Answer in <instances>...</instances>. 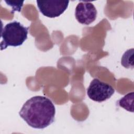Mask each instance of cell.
I'll return each mask as SVG.
<instances>
[{
	"label": "cell",
	"mask_w": 134,
	"mask_h": 134,
	"mask_svg": "<svg viewBox=\"0 0 134 134\" xmlns=\"http://www.w3.org/2000/svg\"><path fill=\"white\" fill-rule=\"evenodd\" d=\"M55 109L47 97L35 96L28 99L19 112V116L31 127L43 129L54 121Z\"/></svg>",
	"instance_id": "cell-1"
},
{
	"label": "cell",
	"mask_w": 134,
	"mask_h": 134,
	"mask_svg": "<svg viewBox=\"0 0 134 134\" xmlns=\"http://www.w3.org/2000/svg\"><path fill=\"white\" fill-rule=\"evenodd\" d=\"M29 27L24 26L19 22L14 21L5 25L2 29L1 49L3 50L8 46H21L27 39Z\"/></svg>",
	"instance_id": "cell-2"
},
{
	"label": "cell",
	"mask_w": 134,
	"mask_h": 134,
	"mask_svg": "<svg viewBox=\"0 0 134 134\" xmlns=\"http://www.w3.org/2000/svg\"><path fill=\"white\" fill-rule=\"evenodd\" d=\"M115 92L114 88L109 84L94 79L87 89L88 97L97 102H103L110 98Z\"/></svg>",
	"instance_id": "cell-3"
},
{
	"label": "cell",
	"mask_w": 134,
	"mask_h": 134,
	"mask_svg": "<svg viewBox=\"0 0 134 134\" xmlns=\"http://www.w3.org/2000/svg\"><path fill=\"white\" fill-rule=\"evenodd\" d=\"M69 1H37V5L41 14L49 18H55L62 14L67 9Z\"/></svg>",
	"instance_id": "cell-4"
},
{
	"label": "cell",
	"mask_w": 134,
	"mask_h": 134,
	"mask_svg": "<svg viewBox=\"0 0 134 134\" xmlns=\"http://www.w3.org/2000/svg\"><path fill=\"white\" fill-rule=\"evenodd\" d=\"M97 14L95 7L90 2H80L75 8V18L81 24L86 25L91 24L96 19Z\"/></svg>",
	"instance_id": "cell-5"
},
{
	"label": "cell",
	"mask_w": 134,
	"mask_h": 134,
	"mask_svg": "<svg viewBox=\"0 0 134 134\" xmlns=\"http://www.w3.org/2000/svg\"><path fill=\"white\" fill-rule=\"evenodd\" d=\"M133 92L129 93L125 95L122 98L118 100L117 104L118 106L124 108L125 109L129 111H133Z\"/></svg>",
	"instance_id": "cell-6"
},
{
	"label": "cell",
	"mask_w": 134,
	"mask_h": 134,
	"mask_svg": "<svg viewBox=\"0 0 134 134\" xmlns=\"http://www.w3.org/2000/svg\"><path fill=\"white\" fill-rule=\"evenodd\" d=\"M133 48L128 50L124 53L121 60V64L123 66L127 69L131 67V69H133Z\"/></svg>",
	"instance_id": "cell-7"
}]
</instances>
